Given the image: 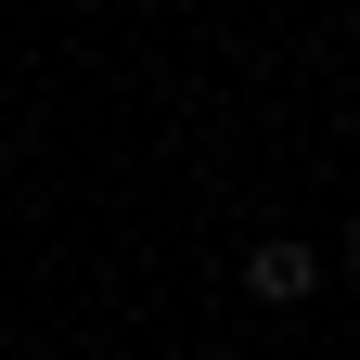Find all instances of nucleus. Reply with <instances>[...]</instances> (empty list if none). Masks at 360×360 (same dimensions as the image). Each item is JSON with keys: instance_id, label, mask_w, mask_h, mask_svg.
<instances>
[{"instance_id": "f03ea898", "label": "nucleus", "mask_w": 360, "mask_h": 360, "mask_svg": "<svg viewBox=\"0 0 360 360\" xmlns=\"http://www.w3.org/2000/svg\"><path fill=\"white\" fill-rule=\"evenodd\" d=\"M347 270H360V219H347Z\"/></svg>"}, {"instance_id": "f257e3e1", "label": "nucleus", "mask_w": 360, "mask_h": 360, "mask_svg": "<svg viewBox=\"0 0 360 360\" xmlns=\"http://www.w3.org/2000/svg\"><path fill=\"white\" fill-rule=\"evenodd\" d=\"M245 283H257L270 309H296L309 283H322V257H309V245H257V257H245Z\"/></svg>"}]
</instances>
